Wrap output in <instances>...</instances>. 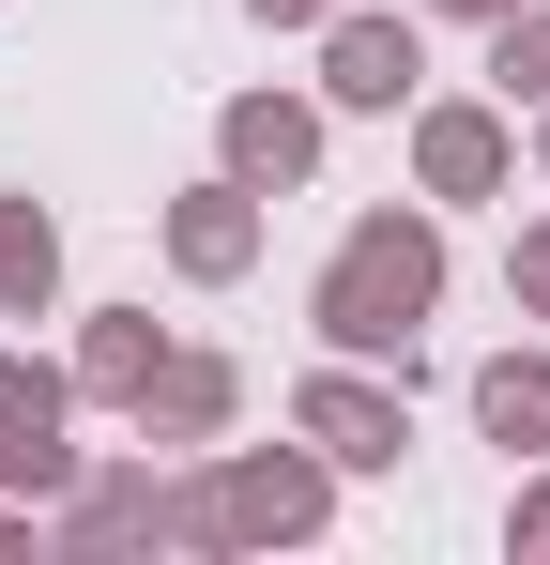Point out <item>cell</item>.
<instances>
[{
    "label": "cell",
    "mask_w": 550,
    "mask_h": 565,
    "mask_svg": "<svg viewBox=\"0 0 550 565\" xmlns=\"http://www.w3.org/2000/svg\"><path fill=\"white\" fill-rule=\"evenodd\" d=\"M444 306V230L429 214H367L352 245L321 260V337L337 352H398L413 367V321Z\"/></svg>",
    "instance_id": "1"
},
{
    "label": "cell",
    "mask_w": 550,
    "mask_h": 565,
    "mask_svg": "<svg viewBox=\"0 0 550 565\" xmlns=\"http://www.w3.org/2000/svg\"><path fill=\"white\" fill-rule=\"evenodd\" d=\"M77 444H62V367H31V352H0V489L31 504V489H62Z\"/></svg>",
    "instance_id": "2"
},
{
    "label": "cell",
    "mask_w": 550,
    "mask_h": 565,
    "mask_svg": "<svg viewBox=\"0 0 550 565\" xmlns=\"http://www.w3.org/2000/svg\"><path fill=\"white\" fill-rule=\"evenodd\" d=\"M290 413H306V444H321V459H352V473H398V444H413V428H398V397L352 382V367H321Z\"/></svg>",
    "instance_id": "3"
},
{
    "label": "cell",
    "mask_w": 550,
    "mask_h": 565,
    "mask_svg": "<svg viewBox=\"0 0 550 565\" xmlns=\"http://www.w3.org/2000/svg\"><path fill=\"white\" fill-rule=\"evenodd\" d=\"M321 93L337 107H398L413 93V15H321Z\"/></svg>",
    "instance_id": "4"
},
{
    "label": "cell",
    "mask_w": 550,
    "mask_h": 565,
    "mask_svg": "<svg viewBox=\"0 0 550 565\" xmlns=\"http://www.w3.org/2000/svg\"><path fill=\"white\" fill-rule=\"evenodd\" d=\"M214 520L230 535H321V459H290V444L275 459H230L214 473Z\"/></svg>",
    "instance_id": "5"
},
{
    "label": "cell",
    "mask_w": 550,
    "mask_h": 565,
    "mask_svg": "<svg viewBox=\"0 0 550 565\" xmlns=\"http://www.w3.org/2000/svg\"><path fill=\"white\" fill-rule=\"evenodd\" d=\"M306 169H321V122H306L290 93H245V107H230V184H306Z\"/></svg>",
    "instance_id": "6"
},
{
    "label": "cell",
    "mask_w": 550,
    "mask_h": 565,
    "mask_svg": "<svg viewBox=\"0 0 550 565\" xmlns=\"http://www.w3.org/2000/svg\"><path fill=\"white\" fill-rule=\"evenodd\" d=\"M413 169H429V199H489L505 184V122L489 107H429L413 122Z\"/></svg>",
    "instance_id": "7"
},
{
    "label": "cell",
    "mask_w": 550,
    "mask_h": 565,
    "mask_svg": "<svg viewBox=\"0 0 550 565\" xmlns=\"http://www.w3.org/2000/svg\"><path fill=\"white\" fill-rule=\"evenodd\" d=\"M245 199H261V184H199L169 214V260H183V276H245V260H261V214H245Z\"/></svg>",
    "instance_id": "8"
},
{
    "label": "cell",
    "mask_w": 550,
    "mask_h": 565,
    "mask_svg": "<svg viewBox=\"0 0 550 565\" xmlns=\"http://www.w3.org/2000/svg\"><path fill=\"white\" fill-rule=\"evenodd\" d=\"M230 397H245V382L214 367V352H169V367H154V397H138V428H169V444H214V428H230Z\"/></svg>",
    "instance_id": "9"
},
{
    "label": "cell",
    "mask_w": 550,
    "mask_h": 565,
    "mask_svg": "<svg viewBox=\"0 0 550 565\" xmlns=\"http://www.w3.org/2000/svg\"><path fill=\"white\" fill-rule=\"evenodd\" d=\"M474 413H489V444H520V459H550V367H536V352L474 367Z\"/></svg>",
    "instance_id": "10"
},
{
    "label": "cell",
    "mask_w": 550,
    "mask_h": 565,
    "mask_svg": "<svg viewBox=\"0 0 550 565\" xmlns=\"http://www.w3.org/2000/svg\"><path fill=\"white\" fill-rule=\"evenodd\" d=\"M46 290H62V230H46V214H31V199H0V306H15V321H31V306H46Z\"/></svg>",
    "instance_id": "11"
},
{
    "label": "cell",
    "mask_w": 550,
    "mask_h": 565,
    "mask_svg": "<svg viewBox=\"0 0 550 565\" xmlns=\"http://www.w3.org/2000/svg\"><path fill=\"white\" fill-rule=\"evenodd\" d=\"M154 367H169V352H154V321H138V306H107V321H92V352H77L92 397H154Z\"/></svg>",
    "instance_id": "12"
},
{
    "label": "cell",
    "mask_w": 550,
    "mask_h": 565,
    "mask_svg": "<svg viewBox=\"0 0 550 565\" xmlns=\"http://www.w3.org/2000/svg\"><path fill=\"white\" fill-rule=\"evenodd\" d=\"M154 520H169V504H154L138 473H107V489H77V520H62V535H77V551H107V535H154Z\"/></svg>",
    "instance_id": "13"
},
{
    "label": "cell",
    "mask_w": 550,
    "mask_h": 565,
    "mask_svg": "<svg viewBox=\"0 0 550 565\" xmlns=\"http://www.w3.org/2000/svg\"><path fill=\"white\" fill-rule=\"evenodd\" d=\"M489 62H505V93L550 107V15H536V0H520V15H489Z\"/></svg>",
    "instance_id": "14"
},
{
    "label": "cell",
    "mask_w": 550,
    "mask_h": 565,
    "mask_svg": "<svg viewBox=\"0 0 550 565\" xmlns=\"http://www.w3.org/2000/svg\"><path fill=\"white\" fill-rule=\"evenodd\" d=\"M520 306L550 321V230H520Z\"/></svg>",
    "instance_id": "15"
},
{
    "label": "cell",
    "mask_w": 550,
    "mask_h": 565,
    "mask_svg": "<svg viewBox=\"0 0 550 565\" xmlns=\"http://www.w3.org/2000/svg\"><path fill=\"white\" fill-rule=\"evenodd\" d=\"M245 15H275V31H321V15H337V0H245Z\"/></svg>",
    "instance_id": "16"
},
{
    "label": "cell",
    "mask_w": 550,
    "mask_h": 565,
    "mask_svg": "<svg viewBox=\"0 0 550 565\" xmlns=\"http://www.w3.org/2000/svg\"><path fill=\"white\" fill-rule=\"evenodd\" d=\"M520 551H536V565H550V489H536V504H520Z\"/></svg>",
    "instance_id": "17"
},
{
    "label": "cell",
    "mask_w": 550,
    "mask_h": 565,
    "mask_svg": "<svg viewBox=\"0 0 550 565\" xmlns=\"http://www.w3.org/2000/svg\"><path fill=\"white\" fill-rule=\"evenodd\" d=\"M444 15H520V0H444Z\"/></svg>",
    "instance_id": "18"
},
{
    "label": "cell",
    "mask_w": 550,
    "mask_h": 565,
    "mask_svg": "<svg viewBox=\"0 0 550 565\" xmlns=\"http://www.w3.org/2000/svg\"><path fill=\"white\" fill-rule=\"evenodd\" d=\"M0 535H31V504H0Z\"/></svg>",
    "instance_id": "19"
}]
</instances>
